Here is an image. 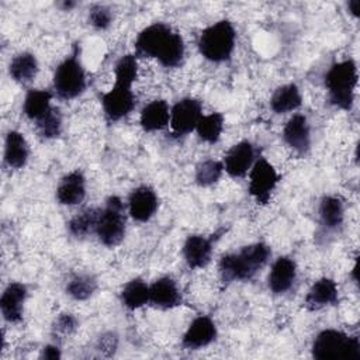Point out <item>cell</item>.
<instances>
[{"label":"cell","mask_w":360,"mask_h":360,"mask_svg":"<svg viewBox=\"0 0 360 360\" xmlns=\"http://www.w3.org/2000/svg\"><path fill=\"white\" fill-rule=\"evenodd\" d=\"M136 58L156 59L165 68L181 66L186 55L183 37L165 22L145 27L134 42Z\"/></svg>","instance_id":"cell-1"},{"label":"cell","mask_w":360,"mask_h":360,"mask_svg":"<svg viewBox=\"0 0 360 360\" xmlns=\"http://www.w3.org/2000/svg\"><path fill=\"white\" fill-rule=\"evenodd\" d=\"M271 255L270 248L263 242L242 246L238 252L224 255L219 260L218 270L222 283L248 281L264 267Z\"/></svg>","instance_id":"cell-2"},{"label":"cell","mask_w":360,"mask_h":360,"mask_svg":"<svg viewBox=\"0 0 360 360\" xmlns=\"http://www.w3.org/2000/svg\"><path fill=\"white\" fill-rule=\"evenodd\" d=\"M357 79V65L353 59L333 63L323 77L329 101L340 110H352Z\"/></svg>","instance_id":"cell-3"},{"label":"cell","mask_w":360,"mask_h":360,"mask_svg":"<svg viewBox=\"0 0 360 360\" xmlns=\"http://www.w3.org/2000/svg\"><path fill=\"white\" fill-rule=\"evenodd\" d=\"M236 42V31L229 20H219L200 32L197 48L200 55L212 62L222 63L231 59Z\"/></svg>","instance_id":"cell-4"},{"label":"cell","mask_w":360,"mask_h":360,"mask_svg":"<svg viewBox=\"0 0 360 360\" xmlns=\"http://www.w3.org/2000/svg\"><path fill=\"white\" fill-rule=\"evenodd\" d=\"M311 354L316 360H359L360 340L338 329H323L315 336Z\"/></svg>","instance_id":"cell-5"},{"label":"cell","mask_w":360,"mask_h":360,"mask_svg":"<svg viewBox=\"0 0 360 360\" xmlns=\"http://www.w3.org/2000/svg\"><path fill=\"white\" fill-rule=\"evenodd\" d=\"M127 232V215L125 205L118 195H110L105 200L96 226V236L107 248L118 246Z\"/></svg>","instance_id":"cell-6"},{"label":"cell","mask_w":360,"mask_h":360,"mask_svg":"<svg viewBox=\"0 0 360 360\" xmlns=\"http://www.w3.org/2000/svg\"><path fill=\"white\" fill-rule=\"evenodd\" d=\"M87 79L84 68L79 59L77 48L66 56L53 72V90L59 98L73 100L84 93Z\"/></svg>","instance_id":"cell-7"},{"label":"cell","mask_w":360,"mask_h":360,"mask_svg":"<svg viewBox=\"0 0 360 360\" xmlns=\"http://www.w3.org/2000/svg\"><path fill=\"white\" fill-rule=\"evenodd\" d=\"M248 174L249 194L257 204H267L280 181L276 167L266 158L260 156L255 160Z\"/></svg>","instance_id":"cell-8"},{"label":"cell","mask_w":360,"mask_h":360,"mask_svg":"<svg viewBox=\"0 0 360 360\" xmlns=\"http://www.w3.org/2000/svg\"><path fill=\"white\" fill-rule=\"evenodd\" d=\"M202 117V103L194 97L179 100L170 108V128L174 136H184L195 129Z\"/></svg>","instance_id":"cell-9"},{"label":"cell","mask_w":360,"mask_h":360,"mask_svg":"<svg viewBox=\"0 0 360 360\" xmlns=\"http://www.w3.org/2000/svg\"><path fill=\"white\" fill-rule=\"evenodd\" d=\"M101 105L105 118L110 122H117L127 117L135 107V94L132 87L114 83V86L101 94Z\"/></svg>","instance_id":"cell-10"},{"label":"cell","mask_w":360,"mask_h":360,"mask_svg":"<svg viewBox=\"0 0 360 360\" xmlns=\"http://www.w3.org/2000/svg\"><path fill=\"white\" fill-rule=\"evenodd\" d=\"M256 148L249 141H240L229 148L222 159L224 172L233 179L245 177L256 160Z\"/></svg>","instance_id":"cell-11"},{"label":"cell","mask_w":360,"mask_h":360,"mask_svg":"<svg viewBox=\"0 0 360 360\" xmlns=\"http://www.w3.org/2000/svg\"><path fill=\"white\" fill-rule=\"evenodd\" d=\"M284 143L298 156H305L311 149V127L304 114H294L283 128Z\"/></svg>","instance_id":"cell-12"},{"label":"cell","mask_w":360,"mask_h":360,"mask_svg":"<svg viewBox=\"0 0 360 360\" xmlns=\"http://www.w3.org/2000/svg\"><path fill=\"white\" fill-rule=\"evenodd\" d=\"M158 207V194L148 184L138 186L128 197V214L136 222H148L156 214Z\"/></svg>","instance_id":"cell-13"},{"label":"cell","mask_w":360,"mask_h":360,"mask_svg":"<svg viewBox=\"0 0 360 360\" xmlns=\"http://www.w3.org/2000/svg\"><path fill=\"white\" fill-rule=\"evenodd\" d=\"M217 325L208 315H200L186 329L181 338V346L187 350H198L207 347L217 339Z\"/></svg>","instance_id":"cell-14"},{"label":"cell","mask_w":360,"mask_h":360,"mask_svg":"<svg viewBox=\"0 0 360 360\" xmlns=\"http://www.w3.org/2000/svg\"><path fill=\"white\" fill-rule=\"evenodd\" d=\"M27 295L28 290L25 284L20 281H11L7 284L0 297V311L6 322L20 323L22 321Z\"/></svg>","instance_id":"cell-15"},{"label":"cell","mask_w":360,"mask_h":360,"mask_svg":"<svg viewBox=\"0 0 360 360\" xmlns=\"http://www.w3.org/2000/svg\"><path fill=\"white\" fill-rule=\"evenodd\" d=\"M214 239L205 235H188L183 245V257L193 270L205 267L212 256Z\"/></svg>","instance_id":"cell-16"},{"label":"cell","mask_w":360,"mask_h":360,"mask_svg":"<svg viewBox=\"0 0 360 360\" xmlns=\"http://www.w3.org/2000/svg\"><path fill=\"white\" fill-rule=\"evenodd\" d=\"M86 177L80 170L65 174L56 186V200L62 205L73 207L83 202L86 197Z\"/></svg>","instance_id":"cell-17"},{"label":"cell","mask_w":360,"mask_h":360,"mask_svg":"<svg viewBox=\"0 0 360 360\" xmlns=\"http://www.w3.org/2000/svg\"><path fill=\"white\" fill-rule=\"evenodd\" d=\"M149 302L160 309H172L181 304V292L177 283L163 276L149 285Z\"/></svg>","instance_id":"cell-18"},{"label":"cell","mask_w":360,"mask_h":360,"mask_svg":"<svg viewBox=\"0 0 360 360\" xmlns=\"http://www.w3.org/2000/svg\"><path fill=\"white\" fill-rule=\"evenodd\" d=\"M297 278V264L288 256H280L271 264L267 285L271 292L274 294H284L287 292Z\"/></svg>","instance_id":"cell-19"},{"label":"cell","mask_w":360,"mask_h":360,"mask_svg":"<svg viewBox=\"0 0 360 360\" xmlns=\"http://www.w3.org/2000/svg\"><path fill=\"white\" fill-rule=\"evenodd\" d=\"M339 298V290L335 280L329 277H322L316 280L308 290L304 305L309 311H319L325 307L335 305Z\"/></svg>","instance_id":"cell-20"},{"label":"cell","mask_w":360,"mask_h":360,"mask_svg":"<svg viewBox=\"0 0 360 360\" xmlns=\"http://www.w3.org/2000/svg\"><path fill=\"white\" fill-rule=\"evenodd\" d=\"M30 159V145L25 136L11 129L6 134L4 139V163L14 170L22 169Z\"/></svg>","instance_id":"cell-21"},{"label":"cell","mask_w":360,"mask_h":360,"mask_svg":"<svg viewBox=\"0 0 360 360\" xmlns=\"http://www.w3.org/2000/svg\"><path fill=\"white\" fill-rule=\"evenodd\" d=\"M170 122V107L166 100L156 98L148 103L139 115V124L145 132H155L166 128Z\"/></svg>","instance_id":"cell-22"},{"label":"cell","mask_w":360,"mask_h":360,"mask_svg":"<svg viewBox=\"0 0 360 360\" xmlns=\"http://www.w3.org/2000/svg\"><path fill=\"white\" fill-rule=\"evenodd\" d=\"M319 224L325 231H338L343 225L345 204L338 195H323L319 208Z\"/></svg>","instance_id":"cell-23"},{"label":"cell","mask_w":360,"mask_h":360,"mask_svg":"<svg viewBox=\"0 0 360 360\" xmlns=\"http://www.w3.org/2000/svg\"><path fill=\"white\" fill-rule=\"evenodd\" d=\"M38 70V59L31 52H20L14 55L8 65L10 77L20 84L31 83L37 77Z\"/></svg>","instance_id":"cell-24"},{"label":"cell","mask_w":360,"mask_h":360,"mask_svg":"<svg viewBox=\"0 0 360 360\" xmlns=\"http://www.w3.org/2000/svg\"><path fill=\"white\" fill-rule=\"evenodd\" d=\"M302 104V94L295 83H287L277 87L270 98V108L276 114L295 111Z\"/></svg>","instance_id":"cell-25"},{"label":"cell","mask_w":360,"mask_h":360,"mask_svg":"<svg viewBox=\"0 0 360 360\" xmlns=\"http://www.w3.org/2000/svg\"><path fill=\"white\" fill-rule=\"evenodd\" d=\"M52 91L42 89H31L27 91L22 101V112L24 115L37 122L52 108Z\"/></svg>","instance_id":"cell-26"},{"label":"cell","mask_w":360,"mask_h":360,"mask_svg":"<svg viewBox=\"0 0 360 360\" xmlns=\"http://www.w3.org/2000/svg\"><path fill=\"white\" fill-rule=\"evenodd\" d=\"M120 300L121 304L129 311L142 308L149 302V285L139 277L132 278L122 287Z\"/></svg>","instance_id":"cell-27"},{"label":"cell","mask_w":360,"mask_h":360,"mask_svg":"<svg viewBox=\"0 0 360 360\" xmlns=\"http://www.w3.org/2000/svg\"><path fill=\"white\" fill-rule=\"evenodd\" d=\"M100 215V208L89 207L77 212L68 222V231L75 238H86L91 233H96V226Z\"/></svg>","instance_id":"cell-28"},{"label":"cell","mask_w":360,"mask_h":360,"mask_svg":"<svg viewBox=\"0 0 360 360\" xmlns=\"http://www.w3.org/2000/svg\"><path fill=\"white\" fill-rule=\"evenodd\" d=\"M97 287H98V281L93 274L80 273V274H73L69 278L65 290L70 298L76 301H84L97 291Z\"/></svg>","instance_id":"cell-29"},{"label":"cell","mask_w":360,"mask_h":360,"mask_svg":"<svg viewBox=\"0 0 360 360\" xmlns=\"http://www.w3.org/2000/svg\"><path fill=\"white\" fill-rule=\"evenodd\" d=\"M194 131L201 141L207 143H217L224 131V115L221 112L202 114Z\"/></svg>","instance_id":"cell-30"},{"label":"cell","mask_w":360,"mask_h":360,"mask_svg":"<svg viewBox=\"0 0 360 360\" xmlns=\"http://www.w3.org/2000/svg\"><path fill=\"white\" fill-rule=\"evenodd\" d=\"M37 134L41 139H55L62 134V114L59 108L52 107L42 118L35 122Z\"/></svg>","instance_id":"cell-31"},{"label":"cell","mask_w":360,"mask_h":360,"mask_svg":"<svg viewBox=\"0 0 360 360\" xmlns=\"http://www.w3.org/2000/svg\"><path fill=\"white\" fill-rule=\"evenodd\" d=\"M224 173V165L219 160L205 159L195 167L194 180L200 187H210L215 184Z\"/></svg>","instance_id":"cell-32"},{"label":"cell","mask_w":360,"mask_h":360,"mask_svg":"<svg viewBox=\"0 0 360 360\" xmlns=\"http://www.w3.org/2000/svg\"><path fill=\"white\" fill-rule=\"evenodd\" d=\"M114 76H115L114 83L132 87L134 82L138 77V62H136L135 53H127L118 59L114 69Z\"/></svg>","instance_id":"cell-33"},{"label":"cell","mask_w":360,"mask_h":360,"mask_svg":"<svg viewBox=\"0 0 360 360\" xmlns=\"http://www.w3.org/2000/svg\"><path fill=\"white\" fill-rule=\"evenodd\" d=\"M79 326V322L76 319V316L70 312H60L52 322V336L55 339H65L69 338L70 335H73L76 332Z\"/></svg>","instance_id":"cell-34"},{"label":"cell","mask_w":360,"mask_h":360,"mask_svg":"<svg viewBox=\"0 0 360 360\" xmlns=\"http://www.w3.org/2000/svg\"><path fill=\"white\" fill-rule=\"evenodd\" d=\"M89 24L94 27L96 30H107L112 22V13L111 10L104 4H94L89 10L87 15Z\"/></svg>","instance_id":"cell-35"},{"label":"cell","mask_w":360,"mask_h":360,"mask_svg":"<svg viewBox=\"0 0 360 360\" xmlns=\"http://www.w3.org/2000/svg\"><path fill=\"white\" fill-rule=\"evenodd\" d=\"M117 347H118V336L112 332H105L100 335V338L96 342V350L105 357L114 356Z\"/></svg>","instance_id":"cell-36"},{"label":"cell","mask_w":360,"mask_h":360,"mask_svg":"<svg viewBox=\"0 0 360 360\" xmlns=\"http://www.w3.org/2000/svg\"><path fill=\"white\" fill-rule=\"evenodd\" d=\"M39 357L44 359V360H59L62 357V352H60L58 345L49 343V345L42 347Z\"/></svg>","instance_id":"cell-37"},{"label":"cell","mask_w":360,"mask_h":360,"mask_svg":"<svg viewBox=\"0 0 360 360\" xmlns=\"http://www.w3.org/2000/svg\"><path fill=\"white\" fill-rule=\"evenodd\" d=\"M347 10L353 17H359V11H360V0H350L347 3Z\"/></svg>","instance_id":"cell-38"},{"label":"cell","mask_w":360,"mask_h":360,"mask_svg":"<svg viewBox=\"0 0 360 360\" xmlns=\"http://www.w3.org/2000/svg\"><path fill=\"white\" fill-rule=\"evenodd\" d=\"M75 6H76V3H75V1H63V3H60V7H62L65 11H66V10L69 11V10H70V8H73Z\"/></svg>","instance_id":"cell-39"}]
</instances>
